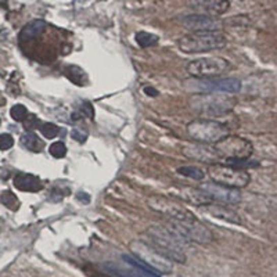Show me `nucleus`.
<instances>
[{
  "label": "nucleus",
  "mask_w": 277,
  "mask_h": 277,
  "mask_svg": "<svg viewBox=\"0 0 277 277\" xmlns=\"http://www.w3.org/2000/svg\"><path fill=\"white\" fill-rule=\"evenodd\" d=\"M140 240L154 248L169 262L186 263V242L181 241L166 226H150L141 234Z\"/></svg>",
  "instance_id": "f257e3e1"
},
{
  "label": "nucleus",
  "mask_w": 277,
  "mask_h": 277,
  "mask_svg": "<svg viewBox=\"0 0 277 277\" xmlns=\"http://www.w3.org/2000/svg\"><path fill=\"white\" fill-rule=\"evenodd\" d=\"M234 106L236 99L225 93H197L189 99V108L205 119L226 115Z\"/></svg>",
  "instance_id": "f03ea898"
},
{
  "label": "nucleus",
  "mask_w": 277,
  "mask_h": 277,
  "mask_svg": "<svg viewBox=\"0 0 277 277\" xmlns=\"http://www.w3.org/2000/svg\"><path fill=\"white\" fill-rule=\"evenodd\" d=\"M177 46L183 53H205L223 49L226 46V38L221 30L215 32H193L190 35L181 36L177 41Z\"/></svg>",
  "instance_id": "7ed1b4c3"
},
{
  "label": "nucleus",
  "mask_w": 277,
  "mask_h": 277,
  "mask_svg": "<svg viewBox=\"0 0 277 277\" xmlns=\"http://www.w3.org/2000/svg\"><path fill=\"white\" fill-rule=\"evenodd\" d=\"M187 133L198 143L217 144L218 141L229 136V128L215 119L198 118L187 125Z\"/></svg>",
  "instance_id": "20e7f679"
},
{
  "label": "nucleus",
  "mask_w": 277,
  "mask_h": 277,
  "mask_svg": "<svg viewBox=\"0 0 277 277\" xmlns=\"http://www.w3.org/2000/svg\"><path fill=\"white\" fill-rule=\"evenodd\" d=\"M166 227L186 244L197 242L205 245L209 244L213 238L211 230L207 226H204L201 222L197 221V218L192 221H169Z\"/></svg>",
  "instance_id": "39448f33"
},
{
  "label": "nucleus",
  "mask_w": 277,
  "mask_h": 277,
  "mask_svg": "<svg viewBox=\"0 0 277 277\" xmlns=\"http://www.w3.org/2000/svg\"><path fill=\"white\" fill-rule=\"evenodd\" d=\"M208 175H209L213 183L237 189V190L248 186L250 181H251V176H250V173L247 171L232 165H223V164H212V165H209Z\"/></svg>",
  "instance_id": "423d86ee"
},
{
  "label": "nucleus",
  "mask_w": 277,
  "mask_h": 277,
  "mask_svg": "<svg viewBox=\"0 0 277 277\" xmlns=\"http://www.w3.org/2000/svg\"><path fill=\"white\" fill-rule=\"evenodd\" d=\"M184 89L192 91L194 95L197 93H237L241 89V83L238 79L234 78H204V79H197L193 78L192 81H187L184 83Z\"/></svg>",
  "instance_id": "0eeeda50"
},
{
  "label": "nucleus",
  "mask_w": 277,
  "mask_h": 277,
  "mask_svg": "<svg viewBox=\"0 0 277 277\" xmlns=\"http://www.w3.org/2000/svg\"><path fill=\"white\" fill-rule=\"evenodd\" d=\"M131 250L133 257L137 258L141 263H144L151 272L157 274H168L172 272V262L160 255L158 252L151 248L144 241H133L131 244Z\"/></svg>",
  "instance_id": "6e6552de"
},
{
  "label": "nucleus",
  "mask_w": 277,
  "mask_h": 277,
  "mask_svg": "<svg viewBox=\"0 0 277 277\" xmlns=\"http://www.w3.org/2000/svg\"><path fill=\"white\" fill-rule=\"evenodd\" d=\"M222 158L230 161H245L254 152V147L247 139L240 136H229L213 144Z\"/></svg>",
  "instance_id": "1a4fd4ad"
},
{
  "label": "nucleus",
  "mask_w": 277,
  "mask_h": 277,
  "mask_svg": "<svg viewBox=\"0 0 277 277\" xmlns=\"http://www.w3.org/2000/svg\"><path fill=\"white\" fill-rule=\"evenodd\" d=\"M230 64L221 57H207L190 61L186 67L187 74L197 79L204 78H215L225 74L229 70Z\"/></svg>",
  "instance_id": "9d476101"
},
{
  "label": "nucleus",
  "mask_w": 277,
  "mask_h": 277,
  "mask_svg": "<svg viewBox=\"0 0 277 277\" xmlns=\"http://www.w3.org/2000/svg\"><path fill=\"white\" fill-rule=\"evenodd\" d=\"M147 204L152 211L161 213V215L168 218L169 221H192V219H196V217L184 205H181L179 202L173 201L165 196H151L147 200Z\"/></svg>",
  "instance_id": "9b49d317"
},
{
  "label": "nucleus",
  "mask_w": 277,
  "mask_h": 277,
  "mask_svg": "<svg viewBox=\"0 0 277 277\" xmlns=\"http://www.w3.org/2000/svg\"><path fill=\"white\" fill-rule=\"evenodd\" d=\"M122 261L125 262V266H119L116 263H107L104 266L106 272L114 277H161L151 272L144 263H141L133 255H122Z\"/></svg>",
  "instance_id": "f8f14e48"
},
{
  "label": "nucleus",
  "mask_w": 277,
  "mask_h": 277,
  "mask_svg": "<svg viewBox=\"0 0 277 277\" xmlns=\"http://www.w3.org/2000/svg\"><path fill=\"white\" fill-rule=\"evenodd\" d=\"M198 189L211 200L212 204H221V205L229 207V205H236L241 201V193L237 189L222 186L213 181L202 183Z\"/></svg>",
  "instance_id": "ddd939ff"
},
{
  "label": "nucleus",
  "mask_w": 277,
  "mask_h": 277,
  "mask_svg": "<svg viewBox=\"0 0 277 277\" xmlns=\"http://www.w3.org/2000/svg\"><path fill=\"white\" fill-rule=\"evenodd\" d=\"M181 25L193 32H215L222 29V22L215 17L204 14H190L181 18Z\"/></svg>",
  "instance_id": "4468645a"
},
{
  "label": "nucleus",
  "mask_w": 277,
  "mask_h": 277,
  "mask_svg": "<svg viewBox=\"0 0 277 277\" xmlns=\"http://www.w3.org/2000/svg\"><path fill=\"white\" fill-rule=\"evenodd\" d=\"M183 154L187 157V158H192V160H196V161L205 162V164H218L221 161L222 157L221 154L217 151L215 146L212 144H205V143H201V144H189L183 148Z\"/></svg>",
  "instance_id": "2eb2a0df"
},
{
  "label": "nucleus",
  "mask_w": 277,
  "mask_h": 277,
  "mask_svg": "<svg viewBox=\"0 0 277 277\" xmlns=\"http://www.w3.org/2000/svg\"><path fill=\"white\" fill-rule=\"evenodd\" d=\"M187 6L196 11V14L218 15L225 14L230 9V2L229 0H187Z\"/></svg>",
  "instance_id": "dca6fc26"
},
{
  "label": "nucleus",
  "mask_w": 277,
  "mask_h": 277,
  "mask_svg": "<svg viewBox=\"0 0 277 277\" xmlns=\"http://www.w3.org/2000/svg\"><path fill=\"white\" fill-rule=\"evenodd\" d=\"M14 187L17 190L24 193H38L41 192L42 187V180L35 175H30V173H17L14 176Z\"/></svg>",
  "instance_id": "f3484780"
},
{
  "label": "nucleus",
  "mask_w": 277,
  "mask_h": 277,
  "mask_svg": "<svg viewBox=\"0 0 277 277\" xmlns=\"http://www.w3.org/2000/svg\"><path fill=\"white\" fill-rule=\"evenodd\" d=\"M201 209L209 213L211 217L219 218L222 221L230 222V223H240L241 219L238 218L236 212L232 211L230 208L226 207V205H221V204H208V205H204V207H200Z\"/></svg>",
  "instance_id": "a211bd4d"
},
{
  "label": "nucleus",
  "mask_w": 277,
  "mask_h": 277,
  "mask_svg": "<svg viewBox=\"0 0 277 277\" xmlns=\"http://www.w3.org/2000/svg\"><path fill=\"white\" fill-rule=\"evenodd\" d=\"M46 29V22L43 20L30 21L29 24H26L22 30L20 32V41L28 42L35 39L38 36H41Z\"/></svg>",
  "instance_id": "6ab92c4d"
},
{
  "label": "nucleus",
  "mask_w": 277,
  "mask_h": 277,
  "mask_svg": "<svg viewBox=\"0 0 277 277\" xmlns=\"http://www.w3.org/2000/svg\"><path fill=\"white\" fill-rule=\"evenodd\" d=\"M21 144L25 147L26 150H29L32 152H41L43 150V147H45L43 140H41V137L34 132H25L21 136Z\"/></svg>",
  "instance_id": "aec40b11"
},
{
  "label": "nucleus",
  "mask_w": 277,
  "mask_h": 277,
  "mask_svg": "<svg viewBox=\"0 0 277 277\" xmlns=\"http://www.w3.org/2000/svg\"><path fill=\"white\" fill-rule=\"evenodd\" d=\"M135 41L140 47L143 49H147V47H151V46H156L160 41V38L154 34H150V32H146V30H140L135 35Z\"/></svg>",
  "instance_id": "412c9836"
},
{
  "label": "nucleus",
  "mask_w": 277,
  "mask_h": 277,
  "mask_svg": "<svg viewBox=\"0 0 277 277\" xmlns=\"http://www.w3.org/2000/svg\"><path fill=\"white\" fill-rule=\"evenodd\" d=\"M176 172L181 176L190 177L194 180H204V177H205V172L197 166H180V168H177Z\"/></svg>",
  "instance_id": "4be33fe9"
},
{
  "label": "nucleus",
  "mask_w": 277,
  "mask_h": 277,
  "mask_svg": "<svg viewBox=\"0 0 277 277\" xmlns=\"http://www.w3.org/2000/svg\"><path fill=\"white\" fill-rule=\"evenodd\" d=\"M0 201H2V204L5 205V207H7L9 209H11V211H17L18 208H20V200L17 198V196H15L13 192H3V194L0 196Z\"/></svg>",
  "instance_id": "5701e85b"
},
{
  "label": "nucleus",
  "mask_w": 277,
  "mask_h": 277,
  "mask_svg": "<svg viewBox=\"0 0 277 277\" xmlns=\"http://www.w3.org/2000/svg\"><path fill=\"white\" fill-rule=\"evenodd\" d=\"M66 75L70 78L71 81L75 82V83H78V85H81V82L79 81H83V79L86 78L85 72H83L79 67H75V66L67 67Z\"/></svg>",
  "instance_id": "b1692460"
},
{
  "label": "nucleus",
  "mask_w": 277,
  "mask_h": 277,
  "mask_svg": "<svg viewBox=\"0 0 277 277\" xmlns=\"http://www.w3.org/2000/svg\"><path fill=\"white\" fill-rule=\"evenodd\" d=\"M39 131L46 139H54V137L58 136L60 133V128L54 124H42L39 126Z\"/></svg>",
  "instance_id": "393cba45"
},
{
  "label": "nucleus",
  "mask_w": 277,
  "mask_h": 277,
  "mask_svg": "<svg viewBox=\"0 0 277 277\" xmlns=\"http://www.w3.org/2000/svg\"><path fill=\"white\" fill-rule=\"evenodd\" d=\"M28 114H29V112L26 110V107L22 106V104H15V106L10 110L11 118L17 122L25 121V118L28 116Z\"/></svg>",
  "instance_id": "a878e982"
},
{
  "label": "nucleus",
  "mask_w": 277,
  "mask_h": 277,
  "mask_svg": "<svg viewBox=\"0 0 277 277\" xmlns=\"http://www.w3.org/2000/svg\"><path fill=\"white\" fill-rule=\"evenodd\" d=\"M49 152L51 157H54L57 160L64 158L67 156V147L63 141H54L50 147H49Z\"/></svg>",
  "instance_id": "bb28decb"
},
{
  "label": "nucleus",
  "mask_w": 277,
  "mask_h": 277,
  "mask_svg": "<svg viewBox=\"0 0 277 277\" xmlns=\"http://www.w3.org/2000/svg\"><path fill=\"white\" fill-rule=\"evenodd\" d=\"M41 121L38 119V116L34 115V114H28V116L25 118V121H24V129L26 132H34V129H39V126H41Z\"/></svg>",
  "instance_id": "cd10ccee"
},
{
  "label": "nucleus",
  "mask_w": 277,
  "mask_h": 277,
  "mask_svg": "<svg viewBox=\"0 0 277 277\" xmlns=\"http://www.w3.org/2000/svg\"><path fill=\"white\" fill-rule=\"evenodd\" d=\"M14 146V139L11 135L9 133H3V135H0V150H10L11 147Z\"/></svg>",
  "instance_id": "c85d7f7f"
},
{
  "label": "nucleus",
  "mask_w": 277,
  "mask_h": 277,
  "mask_svg": "<svg viewBox=\"0 0 277 277\" xmlns=\"http://www.w3.org/2000/svg\"><path fill=\"white\" fill-rule=\"evenodd\" d=\"M81 112H82V115L87 116V118H90V119H93V116H95L93 107H91L90 103H87V101H85V103L81 106Z\"/></svg>",
  "instance_id": "c756f323"
},
{
  "label": "nucleus",
  "mask_w": 277,
  "mask_h": 277,
  "mask_svg": "<svg viewBox=\"0 0 277 277\" xmlns=\"http://www.w3.org/2000/svg\"><path fill=\"white\" fill-rule=\"evenodd\" d=\"M71 135H72V139H75V140L79 141V143H83V141H86V139H87L86 132L79 131V129H74Z\"/></svg>",
  "instance_id": "7c9ffc66"
},
{
  "label": "nucleus",
  "mask_w": 277,
  "mask_h": 277,
  "mask_svg": "<svg viewBox=\"0 0 277 277\" xmlns=\"http://www.w3.org/2000/svg\"><path fill=\"white\" fill-rule=\"evenodd\" d=\"M144 93H146L147 96L152 97L158 96V91H157V89H154V87H144Z\"/></svg>",
  "instance_id": "2f4dec72"
}]
</instances>
